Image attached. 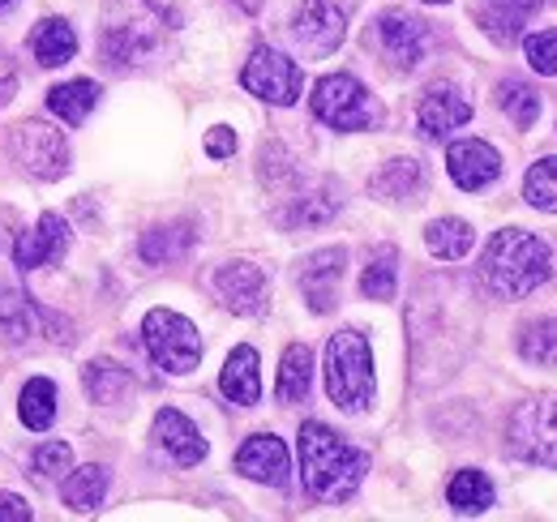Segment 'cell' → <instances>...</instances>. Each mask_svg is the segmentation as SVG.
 I'll use <instances>...</instances> for the list:
<instances>
[{
  "label": "cell",
  "instance_id": "cell-1",
  "mask_svg": "<svg viewBox=\"0 0 557 522\" xmlns=\"http://www.w3.org/2000/svg\"><path fill=\"white\" fill-rule=\"evenodd\" d=\"M296 455H300L305 493H309L313 501H326V506L348 501L351 493L360 488L364 471H369V455H360V450L348 446L335 428H326V424H318V420L300 424Z\"/></svg>",
  "mask_w": 557,
  "mask_h": 522
},
{
  "label": "cell",
  "instance_id": "cell-2",
  "mask_svg": "<svg viewBox=\"0 0 557 522\" xmlns=\"http://www.w3.org/2000/svg\"><path fill=\"white\" fill-rule=\"evenodd\" d=\"M172 26H176V17L159 0H108L103 30H99L103 61L112 69L150 65L163 52Z\"/></svg>",
  "mask_w": 557,
  "mask_h": 522
},
{
  "label": "cell",
  "instance_id": "cell-3",
  "mask_svg": "<svg viewBox=\"0 0 557 522\" xmlns=\"http://www.w3.org/2000/svg\"><path fill=\"white\" fill-rule=\"evenodd\" d=\"M549 261H554V253L541 236H532L523 227H506L488 240L485 258H481V278L493 296L523 300L549 278V270H554Z\"/></svg>",
  "mask_w": 557,
  "mask_h": 522
},
{
  "label": "cell",
  "instance_id": "cell-4",
  "mask_svg": "<svg viewBox=\"0 0 557 522\" xmlns=\"http://www.w3.org/2000/svg\"><path fill=\"white\" fill-rule=\"evenodd\" d=\"M326 394L339 411L373 407V351L360 330H339L326 343Z\"/></svg>",
  "mask_w": 557,
  "mask_h": 522
},
{
  "label": "cell",
  "instance_id": "cell-5",
  "mask_svg": "<svg viewBox=\"0 0 557 522\" xmlns=\"http://www.w3.org/2000/svg\"><path fill=\"white\" fill-rule=\"evenodd\" d=\"M141 343H146L150 360L172 377H185L202 364V334L189 318H181L172 309H150L141 318Z\"/></svg>",
  "mask_w": 557,
  "mask_h": 522
},
{
  "label": "cell",
  "instance_id": "cell-6",
  "mask_svg": "<svg viewBox=\"0 0 557 522\" xmlns=\"http://www.w3.org/2000/svg\"><path fill=\"white\" fill-rule=\"evenodd\" d=\"M313 116L322 121V125H331V129L339 133H360V129H373L377 121H382V108H377V99L351 77V73H331V77H322L318 86H313Z\"/></svg>",
  "mask_w": 557,
  "mask_h": 522
},
{
  "label": "cell",
  "instance_id": "cell-7",
  "mask_svg": "<svg viewBox=\"0 0 557 522\" xmlns=\"http://www.w3.org/2000/svg\"><path fill=\"white\" fill-rule=\"evenodd\" d=\"M506 450L532 467L557 471V398H532L510 411Z\"/></svg>",
  "mask_w": 557,
  "mask_h": 522
},
{
  "label": "cell",
  "instance_id": "cell-8",
  "mask_svg": "<svg viewBox=\"0 0 557 522\" xmlns=\"http://www.w3.org/2000/svg\"><path fill=\"white\" fill-rule=\"evenodd\" d=\"M4 146H9L13 163L26 176H35V181H61L70 172V141H65V133L44 125V121L13 125V133L4 137Z\"/></svg>",
  "mask_w": 557,
  "mask_h": 522
},
{
  "label": "cell",
  "instance_id": "cell-9",
  "mask_svg": "<svg viewBox=\"0 0 557 522\" xmlns=\"http://www.w3.org/2000/svg\"><path fill=\"white\" fill-rule=\"evenodd\" d=\"M240 86H245L249 95L275 103V108H292V103L300 99L305 77H300V65H296L292 57H283L275 48H258V52L249 57L245 73H240Z\"/></svg>",
  "mask_w": 557,
  "mask_h": 522
},
{
  "label": "cell",
  "instance_id": "cell-10",
  "mask_svg": "<svg viewBox=\"0 0 557 522\" xmlns=\"http://www.w3.org/2000/svg\"><path fill=\"white\" fill-rule=\"evenodd\" d=\"M348 35V17L335 0H296L292 4V39L309 57H331Z\"/></svg>",
  "mask_w": 557,
  "mask_h": 522
},
{
  "label": "cell",
  "instance_id": "cell-11",
  "mask_svg": "<svg viewBox=\"0 0 557 522\" xmlns=\"http://www.w3.org/2000/svg\"><path fill=\"white\" fill-rule=\"evenodd\" d=\"M377 48L399 73H412L429 52V26L404 9H386L377 17Z\"/></svg>",
  "mask_w": 557,
  "mask_h": 522
},
{
  "label": "cell",
  "instance_id": "cell-12",
  "mask_svg": "<svg viewBox=\"0 0 557 522\" xmlns=\"http://www.w3.org/2000/svg\"><path fill=\"white\" fill-rule=\"evenodd\" d=\"M214 291L219 300L236 313V318H258L267 309V296H271V283L262 274V265L253 261H223L214 270Z\"/></svg>",
  "mask_w": 557,
  "mask_h": 522
},
{
  "label": "cell",
  "instance_id": "cell-13",
  "mask_svg": "<svg viewBox=\"0 0 557 522\" xmlns=\"http://www.w3.org/2000/svg\"><path fill=\"white\" fill-rule=\"evenodd\" d=\"M344 265H348V253L344 249H318L300 261L296 270V287L305 296V304L313 313H331L339 304V283H344Z\"/></svg>",
  "mask_w": 557,
  "mask_h": 522
},
{
  "label": "cell",
  "instance_id": "cell-14",
  "mask_svg": "<svg viewBox=\"0 0 557 522\" xmlns=\"http://www.w3.org/2000/svg\"><path fill=\"white\" fill-rule=\"evenodd\" d=\"M417 121H420V133L429 141H442V137H450V133L463 129L472 121V103H468V95L459 86L437 82V86L424 90V99H420L417 108Z\"/></svg>",
  "mask_w": 557,
  "mask_h": 522
},
{
  "label": "cell",
  "instance_id": "cell-15",
  "mask_svg": "<svg viewBox=\"0 0 557 522\" xmlns=\"http://www.w3.org/2000/svg\"><path fill=\"white\" fill-rule=\"evenodd\" d=\"M446 172H450V181L459 189L481 194V189H488L502 176V154L488 141H481V137H468V141H455L446 150Z\"/></svg>",
  "mask_w": 557,
  "mask_h": 522
},
{
  "label": "cell",
  "instance_id": "cell-16",
  "mask_svg": "<svg viewBox=\"0 0 557 522\" xmlns=\"http://www.w3.org/2000/svg\"><path fill=\"white\" fill-rule=\"evenodd\" d=\"M70 249V223L61 214H39L30 232H22L13 240V265L17 270H39L65 258Z\"/></svg>",
  "mask_w": 557,
  "mask_h": 522
},
{
  "label": "cell",
  "instance_id": "cell-17",
  "mask_svg": "<svg viewBox=\"0 0 557 522\" xmlns=\"http://www.w3.org/2000/svg\"><path fill=\"white\" fill-rule=\"evenodd\" d=\"M236 471L249 475V480H258V484L283 488V484L292 480V455H287V446H283L278 437L258 433V437H249V442L236 450Z\"/></svg>",
  "mask_w": 557,
  "mask_h": 522
},
{
  "label": "cell",
  "instance_id": "cell-18",
  "mask_svg": "<svg viewBox=\"0 0 557 522\" xmlns=\"http://www.w3.org/2000/svg\"><path fill=\"white\" fill-rule=\"evenodd\" d=\"M154 442L176 458L181 467H198V462L207 458V437L194 428L189 415H181V411H172V407H163V411L154 415Z\"/></svg>",
  "mask_w": 557,
  "mask_h": 522
},
{
  "label": "cell",
  "instance_id": "cell-19",
  "mask_svg": "<svg viewBox=\"0 0 557 522\" xmlns=\"http://www.w3.org/2000/svg\"><path fill=\"white\" fill-rule=\"evenodd\" d=\"M262 360H258V351L253 347H236L232 356H227V364H223V373H219V390L227 402H236V407H253L258 398H262Z\"/></svg>",
  "mask_w": 557,
  "mask_h": 522
},
{
  "label": "cell",
  "instance_id": "cell-20",
  "mask_svg": "<svg viewBox=\"0 0 557 522\" xmlns=\"http://www.w3.org/2000/svg\"><path fill=\"white\" fill-rule=\"evenodd\" d=\"M536 9H541L536 0H485L481 26H485V35L493 44L510 48V44L523 35V26H528V17H532Z\"/></svg>",
  "mask_w": 557,
  "mask_h": 522
},
{
  "label": "cell",
  "instance_id": "cell-21",
  "mask_svg": "<svg viewBox=\"0 0 557 522\" xmlns=\"http://www.w3.org/2000/svg\"><path fill=\"white\" fill-rule=\"evenodd\" d=\"M30 52H35L39 65L61 69L77 57V35H73V26L65 17H44V22L30 30Z\"/></svg>",
  "mask_w": 557,
  "mask_h": 522
},
{
  "label": "cell",
  "instance_id": "cell-22",
  "mask_svg": "<svg viewBox=\"0 0 557 522\" xmlns=\"http://www.w3.org/2000/svg\"><path fill=\"white\" fill-rule=\"evenodd\" d=\"M99 103V82L90 77H77V82H61L48 90V112L61 116L65 125H82Z\"/></svg>",
  "mask_w": 557,
  "mask_h": 522
},
{
  "label": "cell",
  "instance_id": "cell-23",
  "mask_svg": "<svg viewBox=\"0 0 557 522\" xmlns=\"http://www.w3.org/2000/svg\"><path fill=\"white\" fill-rule=\"evenodd\" d=\"M82 386H86V394L99 407H116V402H125L134 394V377L121 364H112V360H90L82 369Z\"/></svg>",
  "mask_w": 557,
  "mask_h": 522
},
{
  "label": "cell",
  "instance_id": "cell-24",
  "mask_svg": "<svg viewBox=\"0 0 557 522\" xmlns=\"http://www.w3.org/2000/svg\"><path fill=\"white\" fill-rule=\"evenodd\" d=\"M369 189H373V197H382V201H408V197H417L424 189V167H420L417 159H391L369 181Z\"/></svg>",
  "mask_w": 557,
  "mask_h": 522
},
{
  "label": "cell",
  "instance_id": "cell-25",
  "mask_svg": "<svg viewBox=\"0 0 557 522\" xmlns=\"http://www.w3.org/2000/svg\"><path fill=\"white\" fill-rule=\"evenodd\" d=\"M313 386V351L305 343H292L283 351V364H278V402H305Z\"/></svg>",
  "mask_w": 557,
  "mask_h": 522
},
{
  "label": "cell",
  "instance_id": "cell-26",
  "mask_svg": "<svg viewBox=\"0 0 557 522\" xmlns=\"http://www.w3.org/2000/svg\"><path fill=\"white\" fill-rule=\"evenodd\" d=\"M61 497H65V506H70V510H77V514L99 510V506H103V497H108V467H99V462L77 467L70 480H65Z\"/></svg>",
  "mask_w": 557,
  "mask_h": 522
},
{
  "label": "cell",
  "instance_id": "cell-27",
  "mask_svg": "<svg viewBox=\"0 0 557 522\" xmlns=\"http://www.w3.org/2000/svg\"><path fill=\"white\" fill-rule=\"evenodd\" d=\"M17 415H22V424L30 433L52 428V420H57V386L48 377H30L17 394Z\"/></svg>",
  "mask_w": 557,
  "mask_h": 522
},
{
  "label": "cell",
  "instance_id": "cell-28",
  "mask_svg": "<svg viewBox=\"0 0 557 522\" xmlns=\"http://www.w3.org/2000/svg\"><path fill=\"white\" fill-rule=\"evenodd\" d=\"M335 210H339V197H331L326 189H313V194L292 197L275 214V223L278 227H318V223H326Z\"/></svg>",
  "mask_w": 557,
  "mask_h": 522
},
{
  "label": "cell",
  "instance_id": "cell-29",
  "mask_svg": "<svg viewBox=\"0 0 557 522\" xmlns=\"http://www.w3.org/2000/svg\"><path fill=\"white\" fill-rule=\"evenodd\" d=\"M472 227L463 223V219H437V223H429L424 227V245H429V253L442 261H459L472 253Z\"/></svg>",
  "mask_w": 557,
  "mask_h": 522
},
{
  "label": "cell",
  "instance_id": "cell-30",
  "mask_svg": "<svg viewBox=\"0 0 557 522\" xmlns=\"http://www.w3.org/2000/svg\"><path fill=\"white\" fill-rule=\"evenodd\" d=\"M446 501H450V510H459V514H485L488 506H493V484H488L485 471L468 467V471H459V475L450 480Z\"/></svg>",
  "mask_w": 557,
  "mask_h": 522
},
{
  "label": "cell",
  "instance_id": "cell-31",
  "mask_svg": "<svg viewBox=\"0 0 557 522\" xmlns=\"http://www.w3.org/2000/svg\"><path fill=\"white\" fill-rule=\"evenodd\" d=\"M35 322H39V309L22 291L0 287V343H26Z\"/></svg>",
  "mask_w": 557,
  "mask_h": 522
},
{
  "label": "cell",
  "instance_id": "cell-32",
  "mask_svg": "<svg viewBox=\"0 0 557 522\" xmlns=\"http://www.w3.org/2000/svg\"><path fill=\"white\" fill-rule=\"evenodd\" d=\"M497 108L510 116V125L532 129V125H536V116H541V95H536L528 82L510 77V82H502V86H497Z\"/></svg>",
  "mask_w": 557,
  "mask_h": 522
},
{
  "label": "cell",
  "instance_id": "cell-33",
  "mask_svg": "<svg viewBox=\"0 0 557 522\" xmlns=\"http://www.w3.org/2000/svg\"><path fill=\"white\" fill-rule=\"evenodd\" d=\"M395 283H399V253L391 249V245H382L369 265H364V274H360V291L369 296V300H391L395 296Z\"/></svg>",
  "mask_w": 557,
  "mask_h": 522
},
{
  "label": "cell",
  "instance_id": "cell-34",
  "mask_svg": "<svg viewBox=\"0 0 557 522\" xmlns=\"http://www.w3.org/2000/svg\"><path fill=\"white\" fill-rule=\"evenodd\" d=\"M519 356L536 369H557V322L554 318H541L532 326H523L519 334Z\"/></svg>",
  "mask_w": 557,
  "mask_h": 522
},
{
  "label": "cell",
  "instance_id": "cell-35",
  "mask_svg": "<svg viewBox=\"0 0 557 522\" xmlns=\"http://www.w3.org/2000/svg\"><path fill=\"white\" fill-rule=\"evenodd\" d=\"M189 245H194V232L189 227H150L141 236V258L150 261V265H163V261L181 258Z\"/></svg>",
  "mask_w": 557,
  "mask_h": 522
},
{
  "label": "cell",
  "instance_id": "cell-36",
  "mask_svg": "<svg viewBox=\"0 0 557 522\" xmlns=\"http://www.w3.org/2000/svg\"><path fill=\"white\" fill-rule=\"evenodd\" d=\"M523 197H528V206H536L545 214H557V154L532 163V172L523 181Z\"/></svg>",
  "mask_w": 557,
  "mask_h": 522
},
{
  "label": "cell",
  "instance_id": "cell-37",
  "mask_svg": "<svg viewBox=\"0 0 557 522\" xmlns=\"http://www.w3.org/2000/svg\"><path fill=\"white\" fill-rule=\"evenodd\" d=\"M523 52H528V65L545 77H557V30H536L523 39Z\"/></svg>",
  "mask_w": 557,
  "mask_h": 522
},
{
  "label": "cell",
  "instance_id": "cell-38",
  "mask_svg": "<svg viewBox=\"0 0 557 522\" xmlns=\"http://www.w3.org/2000/svg\"><path fill=\"white\" fill-rule=\"evenodd\" d=\"M73 462V450L65 442H44L39 450H35V475L39 480H57V475H65Z\"/></svg>",
  "mask_w": 557,
  "mask_h": 522
},
{
  "label": "cell",
  "instance_id": "cell-39",
  "mask_svg": "<svg viewBox=\"0 0 557 522\" xmlns=\"http://www.w3.org/2000/svg\"><path fill=\"white\" fill-rule=\"evenodd\" d=\"M207 154H210V159H227V154H236V133H232V129H210L207 133Z\"/></svg>",
  "mask_w": 557,
  "mask_h": 522
},
{
  "label": "cell",
  "instance_id": "cell-40",
  "mask_svg": "<svg viewBox=\"0 0 557 522\" xmlns=\"http://www.w3.org/2000/svg\"><path fill=\"white\" fill-rule=\"evenodd\" d=\"M26 519H30V506L17 493H0V522H26Z\"/></svg>",
  "mask_w": 557,
  "mask_h": 522
},
{
  "label": "cell",
  "instance_id": "cell-41",
  "mask_svg": "<svg viewBox=\"0 0 557 522\" xmlns=\"http://www.w3.org/2000/svg\"><path fill=\"white\" fill-rule=\"evenodd\" d=\"M13 95H17V73H13V69H0V108H4Z\"/></svg>",
  "mask_w": 557,
  "mask_h": 522
},
{
  "label": "cell",
  "instance_id": "cell-42",
  "mask_svg": "<svg viewBox=\"0 0 557 522\" xmlns=\"http://www.w3.org/2000/svg\"><path fill=\"white\" fill-rule=\"evenodd\" d=\"M424 4H450V0H424Z\"/></svg>",
  "mask_w": 557,
  "mask_h": 522
},
{
  "label": "cell",
  "instance_id": "cell-43",
  "mask_svg": "<svg viewBox=\"0 0 557 522\" xmlns=\"http://www.w3.org/2000/svg\"><path fill=\"white\" fill-rule=\"evenodd\" d=\"M9 4H13V0H0V9H9Z\"/></svg>",
  "mask_w": 557,
  "mask_h": 522
},
{
  "label": "cell",
  "instance_id": "cell-44",
  "mask_svg": "<svg viewBox=\"0 0 557 522\" xmlns=\"http://www.w3.org/2000/svg\"><path fill=\"white\" fill-rule=\"evenodd\" d=\"M536 4H557V0H536Z\"/></svg>",
  "mask_w": 557,
  "mask_h": 522
}]
</instances>
